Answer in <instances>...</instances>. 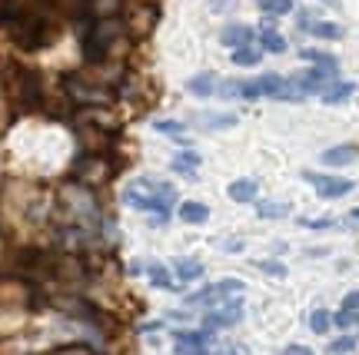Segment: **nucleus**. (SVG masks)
Returning <instances> with one entry per match:
<instances>
[{
    "mask_svg": "<svg viewBox=\"0 0 359 355\" xmlns=\"http://www.w3.org/2000/svg\"><path fill=\"white\" fill-rule=\"evenodd\" d=\"M259 269H263L266 276H276V279H283V276H286V266H283V263H273V259L259 263Z\"/></svg>",
    "mask_w": 359,
    "mask_h": 355,
    "instance_id": "33",
    "label": "nucleus"
},
{
    "mask_svg": "<svg viewBox=\"0 0 359 355\" xmlns=\"http://www.w3.org/2000/svg\"><path fill=\"white\" fill-rule=\"evenodd\" d=\"M330 352H333V355L356 352V339H353V335H339V339H333V342H330Z\"/></svg>",
    "mask_w": 359,
    "mask_h": 355,
    "instance_id": "27",
    "label": "nucleus"
},
{
    "mask_svg": "<svg viewBox=\"0 0 359 355\" xmlns=\"http://www.w3.org/2000/svg\"><path fill=\"white\" fill-rule=\"evenodd\" d=\"M259 4H266V0H259Z\"/></svg>",
    "mask_w": 359,
    "mask_h": 355,
    "instance_id": "43",
    "label": "nucleus"
},
{
    "mask_svg": "<svg viewBox=\"0 0 359 355\" xmlns=\"http://www.w3.org/2000/svg\"><path fill=\"white\" fill-rule=\"evenodd\" d=\"M343 309L356 316V312H359V292H349V295H346V302H343Z\"/></svg>",
    "mask_w": 359,
    "mask_h": 355,
    "instance_id": "36",
    "label": "nucleus"
},
{
    "mask_svg": "<svg viewBox=\"0 0 359 355\" xmlns=\"http://www.w3.org/2000/svg\"><path fill=\"white\" fill-rule=\"evenodd\" d=\"M180 219H183L187 226H203L206 219H210V206L196 203V200H187V203L180 206Z\"/></svg>",
    "mask_w": 359,
    "mask_h": 355,
    "instance_id": "13",
    "label": "nucleus"
},
{
    "mask_svg": "<svg viewBox=\"0 0 359 355\" xmlns=\"http://www.w3.org/2000/svg\"><path fill=\"white\" fill-rule=\"evenodd\" d=\"M349 219H353V223H359V209H353V213H349Z\"/></svg>",
    "mask_w": 359,
    "mask_h": 355,
    "instance_id": "40",
    "label": "nucleus"
},
{
    "mask_svg": "<svg viewBox=\"0 0 359 355\" xmlns=\"http://www.w3.org/2000/svg\"><path fill=\"white\" fill-rule=\"evenodd\" d=\"M173 272H177V279H183V282H196L203 276V263H196V259H177V263H173Z\"/></svg>",
    "mask_w": 359,
    "mask_h": 355,
    "instance_id": "18",
    "label": "nucleus"
},
{
    "mask_svg": "<svg viewBox=\"0 0 359 355\" xmlns=\"http://www.w3.org/2000/svg\"><path fill=\"white\" fill-rule=\"evenodd\" d=\"M200 120H203V123H200L203 130H233L240 123L236 113H206V116H200Z\"/></svg>",
    "mask_w": 359,
    "mask_h": 355,
    "instance_id": "19",
    "label": "nucleus"
},
{
    "mask_svg": "<svg viewBox=\"0 0 359 355\" xmlns=\"http://www.w3.org/2000/svg\"><path fill=\"white\" fill-rule=\"evenodd\" d=\"M296 27H299L303 34H309V30L316 27V13H313V11H299V17H296Z\"/></svg>",
    "mask_w": 359,
    "mask_h": 355,
    "instance_id": "32",
    "label": "nucleus"
},
{
    "mask_svg": "<svg viewBox=\"0 0 359 355\" xmlns=\"http://www.w3.org/2000/svg\"><path fill=\"white\" fill-rule=\"evenodd\" d=\"M266 17H283V13L293 11V0H266V4H259Z\"/></svg>",
    "mask_w": 359,
    "mask_h": 355,
    "instance_id": "26",
    "label": "nucleus"
},
{
    "mask_svg": "<svg viewBox=\"0 0 359 355\" xmlns=\"http://www.w3.org/2000/svg\"><path fill=\"white\" fill-rule=\"evenodd\" d=\"M243 319V302L233 299V302H223V309L217 312H206V329H226V326H236Z\"/></svg>",
    "mask_w": 359,
    "mask_h": 355,
    "instance_id": "8",
    "label": "nucleus"
},
{
    "mask_svg": "<svg viewBox=\"0 0 359 355\" xmlns=\"http://www.w3.org/2000/svg\"><path fill=\"white\" fill-rule=\"evenodd\" d=\"M217 87H219V80H217V74H210V70L190 76V83H187V90H190L193 97H200V100H203V97H213Z\"/></svg>",
    "mask_w": 359,
    "mask_h": 355,
    "instance_id": "12",
    "label": "nucleus"
},
{
    "mask_svg": "<svg viewBox=\"0 0 359 355\" xmlns=\"http://www.w3.org/2000/svg\"><path fill=\"white\" fill-rule=\"evenodd\" d=\"M170 166H173V173H180V176L196 179V169H200V153L196 150H180Z\"/></svg>",
    "mask_w": 359,
    "mask_h": 355,
    "instance_id": "11",
    "label": "nucleus"
},
{
    "mask_svg": "<svg viewBox=\"0 0 359 355\" xmlns=\"http://www.w3.org/2000/svg\"><path fill=\"white\" fill-rule=\"evenodd\" d=\"M309 34H316V37H323V40H339L343 37V27L330 24V20H316V27H313Z\"/></svg>",
    "mask_w": 359,
    "mask_h": 355,
    "instance_id": "24",
    "label": "nucleus"
},
{
    "mask_svg": "<svg viewBox=\"0 0 359 355\" xmlns=\"http://www.w3.org/2000/svg\"><path fill=\"white\" fill-rule=\"evenodd\" d=\"M299 57H303V60H313V64H330V60H333L330 53L316 50V47H303V50H299Z\"/></svg>",
    "mask_w": 359,
    "mask_h": 355,
    "instance_id": "29",
    "label": "nucleus"
},
{
    "mask_svg": "<svg viewBox=\"0 0 359 355\" xmlns=\"http://www.w3.org/2000/svg\"><path fill=\"white\" fill-rule=\"evenodd\" d=\"M50 355H97L90 345H83V342H70V345H60V349H53Z\"/></svg>",
    "mask_w": 359,
    "mask_h": 355,
    "instance_id": "28",
    "label": "nucleus"
},
{
    "mask_svg": "<svg viewBox=\"0 0 359 355\" xmlns=\"http://www.w3.org/2000/svg\"><path fill=\"white\" fill-rule=\"evenodd\" d=\"M240 97H243V100H259L263 93H259L257 80H243V83H240Z\"/></svg>",
    "mask_w": 359,
    "mask_h": 355,
    "instance_id": "30",
    "label": "nucleus"
},
{
    "mask_svg": "<svg viewBox=\"0 0 359 355\" xmlns=\"http://www.w3.org/2000/svg\"><path fill=\"white\" fill-rule=\"evenodd\" d=\"M230 295H243V282L240 279H223L200 292H193V295H187V305H217V302H226Z\"/></svg>",
    "mask_w": 359,
    "mask_h": 355,
    "instance_id": "5",
    "label": "nucleus"
},
{
    "mask_svg": "<svg viewBox=\"0 0 359 355\" xmlns=\"http://www.w3.org/2000/svg\"><path fill=\"white\" fill-rule=\"evenodd\" d=\"M283 355H313V349H309V345H286Z\"/></svg>",
    "mask_w": 359,
    "mask_h": 355,
    "instance_id": "37",
    "label": "nucleus"
},
{
    "mask_svg": "<svg viewBox=\"0 0 359 355\" xmlns=\"http://www.w3.org/2000/svg\"><path fill=\"white\" fill-rule=\"evenodd\" d=\"M64 97L70 103H80L83 110H97V106H107L110 103V93L97 83H90L87 76L80 74H67L64 76Z\"/></svg>",
    "mask_w": 359,
    "mask_h": 355,
    "instance_id": "4",
    "label": "nucleus"
},
{
    "mask_svg": "<svg viewBox=\"0 0 359 355\" xmlns=\"http://www.w3.org/2000/svg\"><path fill=\"white\" fill-rule=\"evenodd\" d=\"M253 37H257V30H253V27L230 24V27H223L219 43H223V47H233V50H243V47H253Z\"/></svg>",
    "mask_w": 359,
    "mask_h": 355,
    "instance_id": "9",
    "label": "nucleus"
},
{
    "mask_svg": "<svg viewBox=\"0 0 359 355\" xmlns=\"http://www.w3.org/2000/svg\"><path fill=\"white\" fill-rule=\"evenodd\" d=\"M326 4H336V0H326Z\"/></svg>",
    "mask_w": 359,
    "mask_h": 355,
    "instance_id": "41",
    "label": "nucleus"
},
{
    "mask_svg": "<svg viewBox=\"0 0 359 355\" xmlns=\"http://www.w3.org/2000/svg\"><path fill=\"white\" fill-rule=\"evenodd\" d=\"M87 13L93 20H110L120 13V0H87Z\"/></svg>",
    "mask_w": 359,
    "mask_h": 355,
    "instance_id": "15",
    "label": "nucleus"
},
{
    "mask_svg": "<svg viewBox=\"0 0 359 355\" xmlns=\"http://www.w3.org/2000/svg\"><path fill=\"white\" fill-rule=\"evenodd\" d=\"M147 276H150V282H154L156 289H177V286H173V276H170V269L160 266V263H150V266H147Z\"/></svg>",
    "mask_w": 359,
    "mask_h": 355,
    "instance_id": "21",
    "label": "nucleus"
},
{
    "mask_svg": "<svg viewBox=\"0 0 359 355\" xmlns=\"http://www.w3.org/2000/svg\"><path fill=\"white\" fill-rule=\"evenodd\" d=\"M286 37L283 34H276L273 27H263V34H259V50H266V53H286Z\"/></svg>",
    "mask_w": 359,
    "mask_h": 355,
    "instance_id": "16",
    "label": "nucleus"
},
{
    "mask_svg": "<svg viewBox=\"0 0 359 355\" xmlns=\"http://www.w3.org/2000/svg\"><path fill=\"white\" fill-rule=\"evenodd\" d=\"M330 326H333V316H330L326 309H316V312L309 316V329L316 332V335H326V332H330Z\"/></svg>",
    "mask_w": 359,
    "mask_h": 355,
    "instance_id": "23",
    "label": "nucleus"
},
{
    "mask_svg": "<svg viewBox=\"0 0 359 355\" xmlns=\"http://www.w3.org/2000/svg\"><path fill=\"white\" fill-rule=\"evenodd\" d=\"M177 355H210V349H193V345H177Z\"/></svg>",
    "mask_w": 359,
    "mask_h": 355,
    "instance_id": "39",
    "label": "nucleus"
},
{
    "mask_svg": "<svg viewBox=\"0 0 359 355\" xmlns=\"http://www.w3.org/2000/svg\"><path fill=\"white\" fill-rule=\"evenodd\" d=\"M353 83H336V87H323L320 93V100L326 103V106H339V103H346L349 100V93H353Z\"/></svg>",
    "mask_w": 359,
    "mask_h": 355,
    "instance_id": "17",
    "label": "nucleus"
},
{
    "mask_svg": "<svg viewBox=\"0 0 359 355\" xmlns=\"http://www.w3.org/2000/svg\"><path fill=\"white\" fill-rule=\"evenodd\" d=\"M353 319H356V316L343 309V312H336V316H333V322H336V326H339V329H349V326H353Z\"/></svg>",
    "mask_w": 359,
    "mask_h": 355,
    "instance_id": "35",
    "label": "nucleus"
},
{
    "mask_svg": "<svg viewBox=\"0 0 359 355\" xmlns=\"http://www.w3.org/2000/svg\"><path fill=\"white\" fill-rule=\"evenodd\" d=\"M173 339H177V345H193V349H206L210 345V332H193V329H180L173 332Z\"/></svg>",
    "mask_w": 359,
    "mask_h": 355,
    "instance_id": "20",
    "label": "nucleus"
},
{
    "mask_svg": "<svg viewBox=\"0 0 359 355\" xmlns=\"http://www.w3.org/2000/svg\"><path fill=\"white\" fill-rule=\"evenodd\" d=\"M263 60V50L259 47H243V50H233V64L236 67H257Z\"/></svg>",
    "mask_w": 359,
    "mask_h": 355,
    "instance_id": "22",
    "label": "nucleus"
},
{
    "mask_svg": "<svg viewBox=\"0 0 359 355\" xmlns=\"http://www.w3.org/2000/svg\"><path fill=\"white\" fill-rule=\"evenodd\" d=\"M257 213L263 219H283V216H290V206L286 203H257Z\"/></svg>",
    "mask_w": 359,
    "mask_h": 355,
    "instance_id": "25",
    "label": "nucleus"
},
{
    "mask_svg": "<svg viewBox=\"0 0 359 355\" xmlns=\"http://www.w3.org/2000/svg\"><path fill=\"white\" fill-rule=\"evenodd\" d=\"M303 179H309L316 193H320L323 200H336V196H346L353 190V183L343 176H320V173H303Z\"/></svg>",
    "mask_w": 359,
    "mask_h": 355,
    "instance_id": "7",
    "label": "nucleus"
},
{
    "mask_svg": "<svg viewBox=\"0 0 359 355\" xmlns=\"http://www.w3.org/2000/svg\"><path fill=\"white\" fill-rule=\"evenodd\" d=\"M4 87L13 100L24 103V110H40L43 106V87H40V74L34 67L7 64L4 67Z\"/></svg>",
    "mask_w": 359,
    "mask_h": 355,
    "instance_id": "2",
    "label": "nucleus"
},
{
    "mask_svg": "<svg viewBox=\"0 0 359 355\" xmlns=\"http://www.w3.org/2000/svg\"><path fill=\"white\" fill-rule=\"evenodd\" d=\"M219 97H240V80H223L219 83Z\"/></svg>",
    "mask_w": 359,
    "mask_h": 355,
    "instance_id": "34",
    "label": "nucleus"
},
{
    "mask_svg": "<svg viewBox=\"0 0 359 355\" xmlns=\"http://www.w3.org/2000/svg\"><path fill=\"white\" fill-rule=\"evenodd\" d=\"M160 133H167V137H180L183 133V123H177V120H156L154 123Z\"/></svg>",
    "mask_w": 359,
    "mask_h": 355,
    "instance_id": "31",
    "label": "nucleus"
},
{
    "mask_svg": "<svg viewBox=\"0 0 359 355\" xmlns=\"http://www.w3.org/2000/svg\"><path fill=\"white\" fill-rule=\"evenodd\" d=\"M230 200L233 203H257V196H259V186H257V179H233L230 183Z\"/></svg>",
    "mask_w": 359,
    "mask_h": 355,
    "instance_id": "10",
    "label": "nucleus"
},
{
    "mask_svg": "<svg viewBox=\"0 0 359 355\" xmlns=\"http://www.w3.org/2000/svg\"><path fill=\"white\" fill-rule=\"evenodd\" d=\"M107 176H110V163L103 160L100 153H83L77 163H74V179L87 183V186H93V183H100Z\"/></svg>",
    "mask_w": 359,
    "mask_h": 355,
    "instance_id": "6",
    "label": "nucleus"
},
{
    "mask_svg": "<svg viewBox=\"0 0 359 355\" xmlns=\"http://www.w3.org/2000/svg\"><path fill=\"white\" fill-rule=\"evenodd\" d=\"M356 322H359V312H356Z\"/></svg>",
    "mask_w": 359,
    "mask_h": 355,
    "instance_id": "42",
    "label": "nucleus"
},
{
    "mask_svg": "<svg viewBox=\"0 0 359 355\" xmlns=\"http://www.w3.org/2000/svg\"><path fill=\"white\" fill-rule=\"evenodd\" d=\"M356 160V146L353 143H343V146H330V150H323V163L326 166H346Z\"/></svg>",
    "mask_w": 359,
    "mask_h": 355,
    "instance_id": "14",
    "label": "nucleus"
},
{
    "mask_svg": "<svg viewBox=\"0 0 359 355\" xmlns=\"http://www.w3.org/2000/svg\"><path fill=\"white\" fill-rule=\"evenodd\" d=\"M123 34V24H120V17H110V20H93L90 17L87 24H83V34H80V43H83V60L87 64H103L107 60V53L114 47L116 40Z\"/></svg>",
    "mask_w": 359,
    "mask_h": 355,
    "instance_id": "1",
    "label": "nucleus"
},
{
    "mask_svg": "<svg viewBox=\"0 0 359 355\" xmlns=\"http://www.w3.org/2000/svg\"><path fill=\"white\" fill-rule=\"evenodd\" d=\"M11 30H13V40H17V47H24V50H43L47 43L53 40V27L47 20V13H20V17H11Z\"/></svg>",
    "mask_w": 359,
    "mask_h": 355,
    "instance_id": "3",
    "label": "nucleus"
},
{
    "mask_svg": "<svg viewBox=\"0 0 359 355\" xmlns=\"http://www.w3.org/2000/svg\"><path fill=\"white\" fill-rule=\"evenodd\" d=\"M303 226H309V229H330V226H336L333 219H306Z\"/></svg>",
    "mask_w": 359,
    "mask_h": 355,
    "instance_id": "38",
    "label": "nucleus"
}]
</instances>
